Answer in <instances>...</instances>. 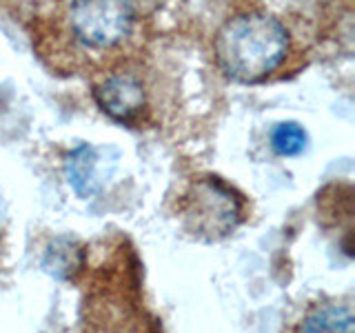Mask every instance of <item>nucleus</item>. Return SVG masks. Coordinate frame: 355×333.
Listing matches in <instances>:
<instances>
[{"mask_svg": "<svg viewBox=\"0 0 355 333\" xmlns=\"http://www.w3.org/2000/svg\"><path fill=\"white\" fill-rule=\"evenodd\" d=\"M291 36L280 18L266 11H242L231 16L216 33V60L238 83L255 85L282 67Z\"/></svg>", "mask_w": 355, "mask_h": 333, "instance_id": "1", "label": "nucleus"}, {"mask_svg": "<svg viewBox=\"0 0 355 333\" xmlns=\"http://www.w3.org/2000/svg\"><path fill=\"white\" fill-rule=\"evenodd\" d=\"M184 227L198 238H225L242 220V198L236 189L216 176L198 178L180 200Z\"/></svg>", "mask_w": 355, "mask_h": 333, "instance_id": "2", "label": "nucleus"}, {"mask_svg": "<svg viewBox=\"0 0 355 333\" xmlns=\"http://www.w3.org/2000/svg\"><path fill=\"white\" fill-rule=\"evenodd\" d=\"M64 25L78 47L94 53L114 51L136 27V9L129 3H73L64 7Z\"/></svg>", "mask_w": 355, "mask_h": 333, "instance_id": "3", "label": "nucleus"}, {"mask_svg": "<svg viewBox=\"0 0 355 333\" xmlns=\"http://www.w3.org/2000/svg\"><path fill=\"white\" fill-rule=\"evenodd\" d=\"M98 107L122 125H138L147 111V89L136 74L118 71L94 87Z\"/></svg>", "mask_w": 355, "mask_h": 333, "instance_id": "4", "label": "nucleus"}, {"mask_svg": "<svg viewBox=\"0 0 355 333\" xmlns=\"http://www.w3.org/2000/svg\"><path fill=\"white\" fill-rule=\"evenodd\" d=\"M103 158H100V151L92 144H80L76 147L69 158H67V178H69V185L76 189V194L80 196H94L100 191L103 187V166H100Z\"/></svg>", "mask_w": 355, "mask_h": 333, "instance_id": "5", "label": "nucleus"}, {"mask_svg": "<svg viewBox=\"0 0 355 333\" xmlns=\"http://www.w3.org/2000/svg\"><path fill=\"white\" fill-rule=\"evenodd\" d=\"M297 333H355V316L347 302H322L306 311Z\"/></svg>", "mask_w": 355, "mask_h": 333, "instance_id": "6", "label": "nucleus"}, {"mask_svg": "<svg viewBox=\"0 0 355 333\" xmlns=\"http://www.w3.org/2000/svg\"><path fill=\"white\" fill-rule=\"evenodd\" d=\"M306 144V133L297 122H280L271 131V147L280 155H297Z\"/></svg>", "mask_w": 355, "mask_h": 333, "instance_id": "7", "label": "nucleus"}, {"mask_svg": "<svg viewBox=\"0 0 355 333\" xmlns=\"http://www.w3.org/2000/svg\"><path fill=\"white\" fill-rule=\"evenodd\" d=\"M78 260H80V251H76L67 240H58L49 247L44 266H47L53 275L67 278L78 266Z\"/></svg>", "mask_w": 355, "mask_h": 333, "instance_id": "8", "label": "nucleus"}, {"mask_svg": "<svg viewBox=\"0 0 355 333\" xmlns=\"http://www.w3.org/2000/svg\"><path fill=\"white\" fill-rule=\"evenodd\" d=\"M3 218H5V211H3V205H0V227H3Z\"/></svg>", "mask_w": 355, "mask_h": 333, "instance_id": "9", "label": "nucleus"}]
</instances>
